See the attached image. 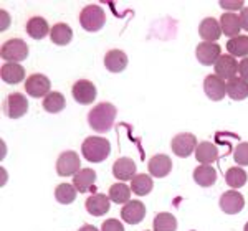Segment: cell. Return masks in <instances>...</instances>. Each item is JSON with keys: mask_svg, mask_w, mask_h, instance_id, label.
Returning <instances> with one entry per match:
<instances>
[{"mask_svg": "<svg viewBox=\"0 0 248 231\" xmlns=\"http://www.w3.org/2000/svg\"><path fill=\"white\" fill-rule=\"evenodd\" d=\"M203 91L212 101H222L227 94V81H223L215 73L209 74L203 79Z\"/></svg>", "mask_w": 248, "mask_h": 231, "instance_id": "8fae6325", "label": "cell"}, {"mask_svg": "<svg viewBox=\"0 0 248 231\" xmlns=\"http://www.w3.org/2000/svg\"><path fill=\"white\" fill-rule=\"evenodd\" d=\"M51 87V83L45 74H40V73H35L31 76L27 78L25 81V91L27 94L31 98H46L48 94L51 93L50 91Z\"/></svg>", "mask_w": 248, "mask_h": 231, "instance_id": "52a82bcc", "label": "cell"}, {"mask_svg": "<svg viewBox=\"0 0 248 231\" xmlns=\"http://www.w3.org/2000/svg\"><path fill=\"white\" fill-rule=\"evenodd\" d=\"M194 180L197 185L203 187H212L215 182H217V170L214 169L212 165H199L195 167L194 170Z\"/></svg>", "mask_w": 248, "mask_h": 231, "instance_id": "d4e9b609", "label": "cell"}, {"mask_svg": "<svg viewBox=\"0 0 248 231\" xmlns=\"http://www.w3.org/2000/svg\"><path fill=\"white\" fill-rule=\"evenodd\" d=\"M101 231H124V226L119 220L109 218V220H106L105 223H103Z\"/></svg>", "mask_w": 248, "mask_h": 231, "instance_id": "8d00e7d4", "label": "cell"}, {"mask_svg": "<svg viewBox=\"0 0 248 231\" xmlns=\"http://www.w3.org/2000/svg\"><path fill=\"white\" fill-rule=\"evenodd\" d=\"M227 96L233 101H243L245 98H248V81L240 76L229 79L227 81Z\"/></svg>", "mask_w": 248, "mask_h": 231, "instance_id": "603a6c76", "label": "cell"}, {"mask_svg": "<svg viewBox=\"0 0 248 231\" xmlns=\"http://www.w3.org/2000/svg\"><path fill=\"white\" fill-rule=\"evenodd\" d=\"M199 35L203 42H209V43H215L217 40L222 37V29H220V23L218 20L207 17L203 18L199 25Z\"/></svg>", "mask_w": 248, "mask_h": 231, "instance_id": "e0dca14e", "label": "cell"}, {"mask_svg": "<svg viewBox=\"0 0 248 231\" xmlns=\"http://www.w3.org/2000/svg\"><path fill=\"white\" fill-rule=\"evenodd\" d=\"M214 70H215V74L220 76L223 81H229L232 78H237L238 74V61L237 58H233L232 55H222L217 63L214 65Z\"/></svg>", "mask_w": 248, "mask_h": 231, "instance_id": "9c48e42d", "label": "cell"}, {"mask_svg": "<svg viewBox=\"0 0 248 231\" xmlns=\"http://www.w3.org/2000/svg\"><path fill=\"white\" fill-rule=\"evenodd\" d=\"M154 183H153V178L151 175H146V173H138L134 175V178L131 180V192L138 197H144V195H149L151 190H153Z\"/></svg>", "mask_w": 248, "mask_h": 231, "instance_id": "83f0119b", "label": "cell"}, {"mask_svg": "<svg viewBox=\"0 0 248 231\" xmlns=\"http://www.w3.org/2000/svg\"><path fill=\"white\" fill-rule=\"evenodd\" d=\"M0 55L7 63H20L29 57V45L20 38L7 40L2 45Z\"/></svg>", "mask_w": 248, "mask_h": 231, "instance_id": "277c9868", "label": "cell"}, {"mask_svg": "<svg viewBox=\"0 0 248 231\" xmlns=\"http://www.w3.org/2000/svg\"><path fill=\"white\" fill-rule=\"evenodd\" d=\"M71 94L79 104H91L96 99V86L88 79H78L71 87Z\"/></svg>", "mask_w": 248, "mask_h": 231, "instance_id": "30bf717a", "label": "cell"}, {"mask_svg": "<svg viewBox=\"0 0 248 231\" xmlns=\"http://www.w3.org/2000/svg\"><path fill=\"white\" fill-rule=\"evenodd\" d=\"M131 188L126 185V183H114V185H111L109 188V193H108V197H109L111 202L114 203H123V205H126L127 202H131Z\"/></svg>", "mask_w": 248, "mask_h": 231, "instance_id": "d6a6232c", "label": "cell"}, {"mask_svg": "<svg viewBox=\"0 0 248 231\" xmlns=\"http://www.w3.org/2000/svg\"><path fill=\"white\" fill-rule=\"evenodd\" d=\"M65 106H66V99L58 91H51L46 98H43V109L50 114L60 113V111L65 109Z\"/></svg>", "mask_w": 248, "mask_h": 231, "instance_id": "f546056e", "label": "cell"}, {"mask_svg": "<svg viewBox=\"0 0 248 231\" xmlns=\"http://www.w3.org/2000/svg\"><path fill=\"white\" fill-rule=\"evenodd\" d=\"M116 107L111 102H99L88 114V122H90L91 129L96 132H108L113 129V124L116 121Z\"/></svg>", "mask_w": 248, "mask_h": 231, "instance_id": "6da1fadb", "label": "cell"}, {"mask_svg": "<svg viewBox=\"0 0 248 231\" xmlns=\"http://www.w3.org/2000/svg\"><path fill=\"white\" fill-rule=\"evenodd\" d=\"M81 170V164H79V155L75 150H65L58 155L57 160V172L60 177H71L77 175Z\"/></svg>", "mask_w": 248, "mask_h": 231, "instance_id": "5b68a950", "label": "cell"}, {"mask_svg": "<svg viewBox=\"0 0 248 231\" xmlns=\"http://www.w3.org/2000/svg\"><path fill=\"white\" fill-rule=\"evenodd\" d=\"M227 50L233 58L248 57V35H238L235 38H230L227 42Z\"/></svg>", "mask_w": 248, "mask_h": 231, "instance_id": "f1b7e54d", "label": "cell"}, {"mask_svg": "<svg viewBox=\"0 0 248 231\" xmlns=\"http://www.w3.org/2000/svg\"><path fill=\"white\" fill-rule=\"evenodd\" d=\"M197 149V137L190 132H181L172 139V152L177 157H189Z\"/></svg>", "mask_w": 248, "mask_h": 231, "instance_id": "8992f818", "label": "cell"}, {"mask_svg": "<svg viewBox=\"0 0 248 231\" xmlns=\"http://www.w3.org/2000/svg\"><path fill=\"white\" fill-rule=\"evenodd\" d=\"M109 197L105 193H93L90 198L85 202L86 212L93 217H103L109 212Z\"/></svg>", "mask_w": 248, "mask_h": 231, "instance_id": "2e32d148", "label": "cell"}, {"mask_svg": "<svg viewBox=\"0 0 248 231\" xmlns=\"http://www.w3.org/2000/svg\"><path fill=\"white\" fill-rule=\"evenodd\" d=\"M144 217H146V206L139 200L127 202L121 210L123 221L129 223V225H138V223H141L144 220Z\"/></svg>", "mask_w": 248, "mask_h": 231, "instance_id": "5bb4252c", "label": "cell"}, {"mask_svg": "<svg viewBox=\"0 0 248 231\" xmlns=\"http://www.w3.org/2000/svg\"><path fill=\"white\" fill-rule=\"evenodd\" d=\"M218 5L225 10H230L232 14H235L237 10L242 12L243 10V2L242 0H220Z\"/></svg>", "mask_w": 248, "mask_h": 231, "instance_id": "d590c367", "label": "cell"}, {"mask_svg": "<svg viewBox=\"0 0 248 231\" xmlns=\"http://www.w3.org/2000/svg\"><path fill=\"white\" fill-rule=\"evenodd\" d=\"M3 111L10 119H20L29 111V99L23 96L22 93H12L7 96Z\"/></svg>", "mask_w": 248, "mask_h": 231, "instance_id": "ba28073f", "label": "cell"}, {"mask_svg": "<svg viewBox=\"0 0 248 231\" xmlns=\"http://www.w3.org/2000/svg\"><path fill=\"white\" fill-rule=\"evenodd\" d=\"M240 25H242V29L248 31V7H243V10L240 12Z\"/></svg>", "mask_w": 248, "mask_h": 231, "instance_id": "f35d334b", "label": "cell"}, {"mask_svg": "<svg viewBox=\"0 0 248 231\" xmlns=\"http://www.w3.org/2000/svg\"><path fill=\"white\" fill-rule=\"evenodd\" d=\"M78 231H99V230L96 228V226H93V225H83Z\"/></svg>", "mask_w": 248, "mask_h": 231, "instance_id": "60d3db41", "label": "cell"}, {"mask_svg": "<svg viewBox=\"0 0 248 231\" xmlns=\"http://www.w3.org/2000/svg\"><path fill=\"white\" fill-rule=\"evenodd\" d=\"M220 29H222V33L229 38H235L240 35V30H242V25H240V17L237 14H232V12H227V14H222V17L218 20Z\"/></svg>", "mask_w": 248, "mask_h": 231, "instance_id": "ffe728a7", "label": "cell"}, {"mask_svg": "<svg viewBox=\"0 0 248 231\" xmlns=\"http://www.w3.org/2000/svg\"><path fill=\"white\" fill-rule=\"evenodd\" d=\"M96 182V172L93 169H81L73 177V187L79 193L93 192Z\"/></svg>", "mask_w": 248, "mask_h": 231, "instance_id": "d6986e66", "label": "cell"}, {"mask_svg": "<svg viewBox=\"0 0 248 231\" xmlns=\"http://www.w3.org/2000/svg\"><path fill=\"white\" fill-rule=\"evenodd\" d=\"M81 154L88 162H103L109 157L111 144L105 137H86L81 144Z\"/></svg>", "mask_w": 248, "mask_h": 231, "instance_id": "7a4b0ae2", "label": "cell"}, {"mask_svg": "<svg viewBox=\"0 0 248 231\" xmlns=\"http://www.w3.org/2000/svg\"><path fill=\"white\" fill-rule=\"evenodd\" d=\"M27 33H29V37H31L33 40H42L45 38L48 33H50V27H48L46 20L43 17H31L29 18V22H27Z\"/></svg>", "mask_w": 248, "mask_h": 231, "instance_id": "484cf974", "label": "cell"}, {"mask_svg": "<svg viewBox=\"0 0 248 231\" xmlns=\"http://www.w3.org/2000/svg\"><path fill=\"white\" fill-rule=\"evenodd\" d=\"M243 231H248V223H247L245 226H243Z\"/></svg>", "mask_w": 248, "mask_h": 231, "instance_id": "b9f144b4", "label": "cell"}, {"mask_svg": "<svg viewBox=\"0 0 248 231\" xmlns=\"http://www.w3.org/2000/svg\"><path fill=\"white\" fill-rule=\"evenodd\" d=\"M106 23V15L99 5H86L79 12V25L86 31H99Z\"/></svg>", "mask_w": 248, "mask_h": 231, "instance_id": "3957f363", "label": "cell"}, {"mask_svg": "<svg viewBox=\"0 0 248 231\" xmlns=\"http://www.w3.org/2000/svg\"><path fill=\"white\" fill-rule=\"evenodd\" d=\"M105 66L111 73H121L127 66V57L121 50H109L105 55Z\"/></svg>", "mask_w": 248, "mask_h": 231, "instance_id": "cb8c5ba5", "label": "cell"}, {"mask_svg": "<svg viewBox=\"0 0 248 231\" xmlns=\"http://www.w3.org/2000/svg\"><path fill=\"white\" fill-rule=\"evenodd\" d=\"M243 206H245V198L237 190H229L220 197V208L227 215H237L242 212Z\"/></svg>", "mask_w": 248, "mask_h": 231, "instance_id": "7c38bea8", "label": "cell"}, {"mask_svg": "<svg viewBox=\"0 0 248 231\" xmlns=\"http://www.w3.org/2000/svg\"><path fill=\"white\" fill-rule=\"evenodd\" d=\"M50 38L55 45L65 46L71 42V38H73V30H71L70 25H66V23H55L50 30Z\"/></svg>", "mask_w": 248, "mask_h": 231, "instance_id": "4316f807", "label": "cell"}, {"mask_svg": "<svg viewBox=\"0 0 248 231\" xmlns=\"http://www.w3.org/2000/svg\"><path fill=\"white\" fill-rule=\"evenodd\" d=\"M55 198H57L58 203L70 205L77 198V188L73 187V183H60L57 190H55Z\"/></svg>", "mask_w": 248, "mask_h": 231, "instance_id": "836d02e7", "label": "cell"}, {"mask_svg": "<svg viewBox=\"0 0 248 231\" xmlns=\"http://www.w3.org/2000/svg\"><path fill=\"white\" fill-rule=\"evenodd\" d=\"M233 160L240 167L248 165V142H240L237 145V149L233 152Z\"/></svg>", "mask_w": 248, "mask_h": 231, "instance_id": "e575fe53", "label": "cell"}, {"mask_svg": "<svg viewBox=\"0 0 248 231\" xmlns=\"http://www.w3.org/2000/svg\"><path fill=\"white\" fill-rule=\"evenodd\" d=\"M0 76H2L3 83L18 85L25 79V70L20 63H5L0 70Z\"/></svg>", "mask_w": 248, "mask_h": 231, "instance_id": "44dd1931", "label": "cell"}, {"mask_svg": "<svg viewBox=\"0 0 248 231\" xmlns=\"http://www.w3.org/2000/svg\"><path fill=\"white\" fill-rule=\"evenodd\" d=\"M238 74H240V78L248 81V57L243 58L242 61L238 63Z\"/></svg>", "mask_w": 248, "mask_h": 231, "instance_id": "74e56055", "label": "cell"}, {"mask_svg": "<svg viewBox=\"0 0 248 231\" xmlns=\"http://www.w3.org/2000/svg\"><path fill=\"white\" fill-rule=\"evenodd\" d=\"M195 55H197V59L201 65L210 66V65H215L217 59L222 57V50H220V45H217V43L202 42L197 45Z\"/></svg>", "mask_w": 248, "mask_h": 231, "instance_id": "4fadbf2b", "label": "cell"}, {"mask_svg": "<svg viewBox=\"0 0 248 231\" xmlns=\"http://www.w3.org/2000/svg\"><path fill=\"white\" fill-rule=\"evenodd\" d=\"M218 157V149L215 144L205 141L197 144V149H195V159L201 162V165H210L212 162H215Z\"/></svg>", "mask_w": 248, "mask_h": 231, "instance_id": "7402d4cb", "label": "cell"}, {"mask_svg": "<svg viewBox=\"0 0 248 231\" xmlns=\"http://www.w3.org/2000/svg\"><path fill=\"white\" fill-rule=\"evenodd\" d=\"M225 182H227V185L233 190L242 188L247 183V172L242 167H232V169H229L225 172Z\"/></svg>", "mask_w": 248, "mask_h": 231, "instance_id": "1f68e13d", "label": "cell"}, {"mask_svg": "<svg viewBox=\"0 0 248 231\" xmlns=\"http://www.w3.org/2000/svg\"><path fill=\"white\" fill-rule=\"evenodd\" d=\"M113 175L121 182L133 180L136 175V164L133 159H129V157L118 159L113 164Z\"/></svg>", "mask_w": 248, "mask_h": 231, "instance_id": "ac0fdd59", "label": "cell"}, {"mask_svg": "<svg viewBox=\"0 0 248 231\" xmlns=\"http://www.w3.org/2000/svg\"><path fill=\"white\" fill-rule=\"evenodd\" d=\"M154 231H175L177 230V220L172 213L162 212L157 213L153 221Z\"/></svg>", "mask_w": 248, "mask_h": 231, "instance_id": "4dcf8cb0", "label": "cell"}, {"mask_svg": "<svg viewBox=\"0 0 248 231\" xmlns=\"http://www.w3.org/2000/svg\"><path fill=\"white\" fill-rule=\"evenodd\" d=\"M147 169H149L151 177H155V178L167 177L172 170V160L169 159V155L157 154V155H154V157H151L149 164H147Z\"/></svg>", "mask_w": 248, "mask_h": 231, "instance_id": "9a60e30c", "label": "cell"}, {"mask_svg": "<svg viewBox=\"0 0 248 231\" xmlns=\"http://www.w3.org/2000/svg\"><path fill=\"white\" fill-rule=\"evenodd\" d=\"M0 17H2V25H0V29L3 31V30L9 29V25H10V15H9V12L2 10L0 12Z\"/></svg>", "mask_w": 248, "mask_h": 231, "instance_id": "ab89813d", "label": "cell"}]
</instances>
